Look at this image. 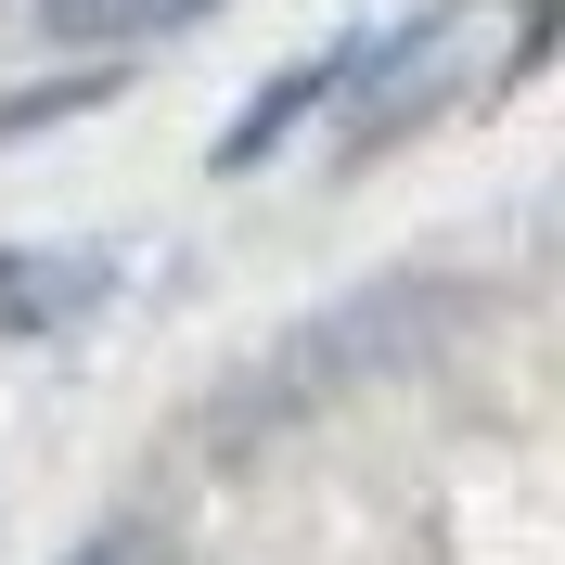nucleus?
<instances>
[{"label":"nucleus","instance_id":"20e7f679","mask_svg":"<svg viewBox=\"0 0 565 565\" xmlns=\"http://www.w3.org/2000/svg\"><path fill=\"white\" fill-rule=\"evenodd\" d=\"M193 13H218V0H39V39H154Z\"/></svg>","mask_w":565,"mask_h":565},{"label":"nucleus","instance_id":"423d86ee","mask_svg":"<svg viewBox=\"0 0 565 565\" xmlns=\"http://www.w3.org/2000/svg\"><path fill=\"white\" fill-rule=\"evenodd\" d=\"M65 565H168V540H154V527H90Z\"/></svg>","mask_w":565,"mask_h":565},{"label":"nucleus","instance_id":"f03ea898","mask_svg":"<svg viewBox=\"0 0 565 565\" xmlns=\"http://www.w3.org/2000/svg\"><path fill=\"white\" fill-rule=\"evenodd\" d=\"M424 334H437V296H424V282H398V296H373V309L348 296V309H321L270 373H245V412H296V398L348 386V373H386V360H412Z\"/></svg>","mask_w":565,"mask_h":565},{"label":"nucleus","instance_id":"39448f33","mask_svg":"<svg viewBox=\"0 0 565 565\" xmlns=\"http://www.w3.org/2000/svg\"><path fill=\"white\" fill-rule=\"evenodd\" d=\"M321 90H334V65H296V77H282V90H257V104L232 116V129H218V168H257V154H270V141H282V129H296V116L321 104Z\"/></svg>","mask_w":565,"mask_h":565},{"label":"nucleus","instance_id":"7ed1b4c3","mask_svg":"<svg viewBox=\"0 0 565 565\" xmlns=\"http://www.w3.org/2000/svg\"><path fill=\"white\" fill-rule=\"evenodd\" d=\"M116 245H13L0 257V334H52V321L104 309Z\"/></svg>","mask_w":565,"mask_h":565},{"label":"nucleus","instance_id":"f257e3e1","mask_svg":"<svg viewBox=\"0 0 565 565\" xmlns=\"http://www.w3.org/2000/svg\"><path fill=\"white\" fill-rule=\"evenodd\" d=\"M462 65H476V26L462 13H412V26L334 52V77H348V154H386L398 129H424L462 90Z\"/></svg>","mask_w":565,"mask_h":565}]
</instances>
